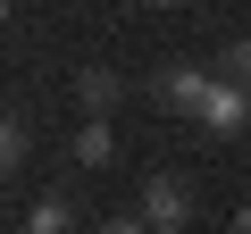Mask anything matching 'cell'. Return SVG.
<instances>
[{"label": "cell", "mask_w": 251, "mask_h": 234, "mask_svg": "<svg viewBox=\"0 0 251 234\" xmlns=\"http://www.w3.org/2000/svg\"><path fill=\"white\" fill-rule=\"evenodd\" d=\"M75 226V209H67V192H42L34 209H25V234H67Z\"/></svg>", "instance_id": "6"}, {"label": "cell", "mask_w": 251, "mask_h": 234, "mask_svg": "<svg viewBox=\"0 0 251 234\" xmlns=\"http://www.w3.org/2000/svg\"><path fill=\"white\" fill-rule=\"evenodd\" d=\"M0 167H25V117H9V126H0Z\"/></svg>", "instance_id": "8"}, {"label": "cell", "mask_w": 251, "mask_h": 234, "mask_svg": "<svg viewBox=\"0 0 251 234\" xmlns=\"http://www.w3.org/2000/svg\"><path fill=\"white\" fill-rule=\"evenodd\" d=\"M100 234H151V226H143V217H109Z\"/></svg>", "instance_id": "9"}, {"label": "cell", "mask_w": 251, "mask_h": 234, "mask_svg": "<svg viewBox=\"0 0 251 234\" xmlns=\"http://www.w3.org/2000/svg\"><path fill=\"white\" fill-rule=\"evenodd\" d=\"M209 84H218V67H193V59H176V67L159 75L168 109H184V117H201V109H209Z\"/></svg>", "instance_id": "2"}, {"label": "cell", "mask_w": 251, "mask_h": 234, "mask_svg": "<svg viewBox=\"0 0 251 234\" xmlns=\"http://www.w3.org/2000/svg\"><path fill=\"white\" fill-rule=\"evenodd\" d=\"M234 234H251V201H243V209H234Z\"/></svg>", "instance_id": "10"}, {"label": "cell", "mask_w": 251, "mask_h": 234, "mask_svg": "<svg viewBox=\"0 0 251 234\" xmlns=\"http://www.w3.org/2000/svg\"><path fill=\"white\" fill-rule=\"evenodd\" d=\"M67 151H75V167H109L117 159V126L109 117H84V126L67 134Z\"/></svg>", "instance_id": "4"}, {"label": "cell", "mask_w": 251, "mask_h": 234, "mask_svg": "<svg viewBox=\"0 0 251 234\" xmlns=\"http://www.w3.org/2000/svg\"><path fill=\"white\" fill-rule=\"evenodd\" d=\"M201 126H209V134H243V126H251V84H226V75H218V84H209V109H201Z\"/></svg>", "instance_id": "3"}, {"label": "cell", "mask_w": 251, "mask_h": 234, "mask_svg": "<svg viewBox=\"0 0 251 234\" xmlns=\"http://www.w3.org/2000/svg\"><path fill=\"white\" fill-rule=\"evenodd\" d=\"M134 217H143L151 234H184V226H193V184H184V176H151Z\"/></svg>", "instance_id": "1"}, {"label": "cell", "mask_w": 251, "mask_h": 234, "mask_svg": "<svg viewBox=\"0 0 251 234\" xmlns=\"http://www.w3.org/2000/svg\"><path fill=\"white\" fill-rule=\"evenodd\" d=\"M218 75H226V84H251V42H226V50H218Z\"/></svg>", "instance_id": "7"}, {"label": "cell", "mask_w": 251, "mask_h": 234, "mask_svg": "<svg viewBox=\"0 0 251 234\" xmlns=\"http://www.w3.org/2000/svg\"><path fill=\"white\" fill-rule=\"evenodd\" d=\"M117 92H126V84H117V67H75V100H84L92 117H109V109H117Z\"/></svg>", "instance_id": "5"}]
</instances>
